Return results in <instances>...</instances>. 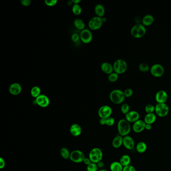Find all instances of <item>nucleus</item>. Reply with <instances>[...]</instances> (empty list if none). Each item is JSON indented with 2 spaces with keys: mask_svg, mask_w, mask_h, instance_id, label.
Listing matches in <instances>:
<instances>
[{
  "mask_svg": "<svg viewBox=\"0 0 171 171\" xmlns=\"http://www.w3.org/2000/svg\"><path fill=\"white\" fill-rule=\"evenodd\" d=\"M132 130L130 124L125 119H121L117 124V130L119 135L122 137L128 136Z\"/></svg>",
  "mask_w": 171,
  "mask_h": 171,
  "instance_id": "obj_1",
  "label": "nucleus"
},
{
  "mask_svg": "<svg viewBox=\"0 0 171 171\" xmlns=\"http://www.w3.org/2000/svg\"><path fill=\"white\" fill-rule=\"evenodd\" d=\"M109 98L113 103L119 105L122 103L125 99L124 91L119 89H115L111 92Z\"/></svg>",
  "mask_w": 171,
  "mask_h": 171,
  "instance_id": "obj_2",
  "label": "nucleus"
},
{
  "mask_svg": "<svg viewBox=\"0 0 171 171\" xmlns=\"http://www.w3.org/2000/svg\"><path fill=\"white\" fill-rule=\"evenodd\" d=\"M130 33L134 38H142L146 34V27L143 24H136L132 28Z\"/></svg>",
  "mask_w": 171,
  "mask_h": 171,
  "instance_id": "obj_3",
  "label": "nucleus"
},
{
  "mask_svg": "<svg viewBox=\"0 0 171 171\" xmlns=\"http://www.w3.org/2000/svg\"><path fill=\"white\" fill-rule=\"evenodd\" d=\"M114 72L118 74H122L127 71L128 64L125 60L123 59H117L113 64Z\"/></svg>",
  "mask_w": 171,
  "mask_h": 171,
  "instance_id": "obj_4",
  "label": "nucleus"
},
{
  "mask_svg": "<svg viewBox=\"0 0 171 171\" xmlns=\"http://www.w3.org/2000/svg\"><path fill=\"white\" fill-rule=\"evenodd\" d=\"M103 158V153L101 149L98 147H95L90 150L89 154V158L92 163L97 164L102 161Z\"/></svg>",
  "mask_w": 171,
  "mask_h": 171,
  "instance_id": "obj_5",
  "label": "nucleus"
},
{
  "mask_svg": "<svg viewBox=\"0 0 171 171\" xmlns=\"http://www.w3.org/2000/svg\"><path fill=\"white\" fill-rule=\"evenodd\" d=\"M155 113L159 117H165L169 113V108L166 103H157L155 106Z\"/></svg>",
  "mask_w": 171,
  "mask_h": 171,
  "instance_id": "obj_6",
  "label": "nucleus"
},
{
  "mask_svg": "<svg viewBox=\"0 0 171 171\" xmlns=\"http://www.w3.org/2000/svg\"><path fill=\"white\" fill-rule=\"evenodd\" d=\"M86 158V156L84 154L81 150H74L71 152L70 160L71 161L75 163H80L81 162H83L84 159Z\"/></svg>",
  "mask_w": 171,
  "mask_h": 171,
  "instance_id": "obj_7",
  "label": "nucleus"
},
{
  "mask_svg": "<svg viewBox=\"0 0 171 171\" xmlns=\"http://www.w3.org/2000/svg\"><path fill=\"white\" fill-rule=\"evenodd\" d=\"M103 21L102 18L94 17L90 19L88 23L89 28L92 30H98L102 27Z\"/></svg>",
  "mask_w": 171,
  "mask_h": 171,
  "instance_id": "obj_8",
  "label": "nucleus"
},
{
  "mask_svg": "<svg viewBox=\"0 0 171 171\" xmlns=\"http://www.w3.org/2000/svg\"><path fill=\"white\" fill-rule=\"evenodd\" d=\"M150 73L155 77H160L163 75L165 72L164 67L159 64H155L151 67Z\"/></svg>",
  "mask_w": 171,
  "mask_h": 171,
  "instance_id": "obj_9",
  "label": "nucleus"
},
{
  "mask_svg": "<svg viewBox=\"0 0 171 171\" xmlns=\"http://www.w3.org/2000/svg\"><path fill=\"white\" fill-rule=\"evenodd\" d=\"M113 113L111 108L108 105H103L98 110V114L100 119H106L111 116Z\"/></svg>",
  "mask_w": 171,
  "mask_h": 171,
  "instance_id": "obj_10",
  "label": "nucleus"
},
{
  "mask_svg": "<svg viewBox=\"0 0 171 171\" xmlns=\"http://www.w3.org/2000/svg\"><path fill=\"white\" fill-rule=\"evenodd\" d=\"M80 39L84 43H90L92 39V34L90 30L88 29H84L80 33Z\"/></svg>",
  "mask_w": 171,
  "mask_h": 171,
  "instance_id": "obj_11",
  "label": "nucleus"
},
{
  "mask_svg": "<svg viewBox=\"0 0 171 171\" xmlns=\"http://www.w3.org/2000/svg\"><path fill=\"white\" fill-rule=\"evenodd\" d=\"M123 146L128 150H132L135 147V142L133 138L130 136L123 137Z\"/></svg>",
  "mask_w": 171,
  "mask_h": 171,
  "instance_id": "obj_12",
  "label": "nucleus"
},
{
  "mask_svg": "<svg viewBox=\"0 0 171 171\" xmlns=\"http://www.w3.org/2000/svg\"><path fill=\"white\" fill-rule=\"evenodd\" d=\"M36 102L40 107L46 108L50 104V100L46 95L41 94L36 98Z\"/></svg>",
  "mask_w": 171,
  "mask_h": 171,
  "instance_id": "obj_13",
  "label": "nucleus"
},
{
  "mask_svg": "<svg viewBox=\"0 0 171 171\" xmlns=\"http://www.w3.org/2000/svg\"><path fill=\"white\" fill-rule=\"evenodd\" d=\"M146 125V122H144V120L139 119L133 123L132 128L136 133H141L145 130Z\"/></svg>",
  "mask_w": 171,
  "mask_h": 171,
  "instance_id": "obj_14",
  "label": "nucleus"
},
{
  "mask_svg": "<svg viewBox=\"0 0 171 171\" xmlns=\"http://www.w3.org/2000/svg\"><path fill=\"white\" fill-rule=\"evenodd\" d=\"M125 116V119L130 123H135L136 121L139 120L140 115L138 111H131Z\"/></svg>",
  "mask_w": 171,
  "mask_h": 171,
  "instance_id": "obj_15",
  "label": "nucleus"
},
{
  "mask_svg": "<svg viewBox=\"0 0 171 171\" xmlns=\"http://www.w3.org/2000/svg\"><path fill=\"white\" fill-rule=\"evenodd\" d=\"M168 97V94L164 90H160L156 94V100L158 103H166Z\"/></svg>",
  "mask_w": 171,
  "mask_h": 171,
  "instance_id": "obj_16",
  "label": "nucleus"
},
{
  "mask_svg": "<svg viewBox=\"0 0 171 171\" xmlns=\"http://www.w3.org/2000/svg\"><path fill=\"white\" fill-rule=\"evenodd\" d=\"M22 91V86L18 83H14L10 86L9 92L12 95H18Z\"/></svg>",
  "mask_w": 171,
  "mask_h": 171,
  "instance_id": "obj_17",
  "label": "nucleus"
},
{
  "mask_svg": "<svg viewBox=\"0 0 171 171\" xmlns=\"http://www.w3.org/2000/svg\"><path fill=\"white\" fill-rule=\"evenodd\" d=\"M70 133L73 136H79L82 133V128L81 126L78 124H73L70 128Z\"/></svg>",
  "mask_w": 171,
  "mask_h": 171,
  "instance_id": "obj_18",
  "label": "nucleus"
},
{
  "mask_svg": "<svg viewBox=\"0 0 171 171\" xmlns=\"http://www.w3.org/2000/svg\"><path fill=\"white\" fill-rule=\"evenodd\" d=\"M113 147L116 149H118L123 145V137L118 135L114 137L112 142Z\"/></svg>",
  "mask_w": 171,
  "mask_h": 171,
  "instance_id": "obj_19",
  "label": "nucleus"
},
{
  "mask_svg": "<svg viewBox=\"0 0 171 171\" xmlns=\"http://www.w3.org/2000/svg\"><path fill=\"white\" fill-rule=\"evenodd\" d=\"M101 69L102 71L105 73L107 74H110L113 73L114 70L113 65H111V64L108 62H104L101 65Z\"/></svg>",
  "mask_w": 171,
  "mask_h": 171,
  "instance_id": "obj_20",
  "label": "nucleus"
},
{
  "mask_svg": "<svg viewBox=\"0 0 171 171\" xmlns=\"http://www.w3.org/2000/svg\"><path fill=\"white\" fill-rule=\"evenodd\" d=\"M157 119V116L154 113L152 114H147L144 118V122L146 124L152 125L155 122Z\"/></svg>",
  "mask_w": 171,
  "mask_h": 171,
  "instance_id": "obj_21",
  "label": "nucleus"
},
{
  "mask_svg": "<svg viewBox=\"0 0 171 171\" xmlns=\"http://www.w3.org/2000/svg\"><path fill=\"white\" fill-rule=\"evenodd\" d=\"M154 18L151 15H147L144 16L142 20V23L144 26H149L154 23Z\"/></svg>",
  "mask_w": 171,
  "mask_h": 171,
  "instance_id": "obj_22",
  "label": "nucleus"
},
{
  "mask_svg": "<svg viewBox=\"0 0 171 171\" xmlns=\"http://www.w3.org/2000/svg\"><path fill=\"white\" fill-rule=\"evenodd\" d=\"M94 12L95 14L97 17L102 18L104 16L105 14V9L102 4H97L96 5L94 8Z\"/></svg>",
  "mask_w": 171,
  "mask_h": 171,
  "instance_id": "obj_23",
  "label": "nucleus"
},
{
  "mask_svg": "<svg viewBox=\"0 0 171 171\" xmlns=\"http://www.w3.org/2000/svg\"><path fill=\"white\" fill-rule=\"evenodd\" d=\"M147 144L144 142H139L136 146V150L139 153L143 154L147 150Z\"/></svg>",
  "mask_w": 171,
  "mask_h": 171,
  "instance_id": "obj_24",
  "label": "nucleus"
},
{
  "mask_svg": "<svg viewBox=\"0 0 171 171\" xmlns=\"http://www.w3.org/2000/svg\"><path fill=\"white\" fill-rule=\"evenodd\" d=\"M124 167L120 162L114 161L111 163L110 165V170L111 171H122Z\"/></svg>",
  "mask_w": 171,
  "mask_h": 171,
  "instance_id": "obj_25",
  "label": "nucleus"
},
{
  "mask_svg": "<svg viewBox=\"0 0 171 171\" xmlns=\"http://www.w3.org/2000/svg\"><path fill=\"white\" fill-rule=\"evenodd\" d=\"M119 162L122 165V166H127L130 165V162H131V158L130 156L128 155H124L120 158Z\"/></svg>",
  "mask_w": 171,
  "mask_h": 171,
  "instance_id": "obj_26",
  "label": "nucleus"
},
{
  "mask_svg": "<svg viewBox=\"0 0 171 171\" xmlns=\"http://www.w3.org/2000/svg\"><path fill=\"white\" fill-rule=\"evenodd\" d=\"M75 27L79 30H84L85 28V23L83 20L80 19H76L74 21Z\"/></svg>",
  "mask_w": 171,
  "mask_h": 171,
  "instance_id": "obj_27",
  "label": "nucleus"
},
{
  "mask_svg": "<svg viewBox=\"0 0 171 171\" xmlns=\"http://www.w3.org/2000/svg\"><path fill=\"white\" fill-rule=\"evenodd\" d=\"M41 90L39 87L38 86H34L32 87L31 90V94L32 97L36 98L37 97H39L40 95H41Z\"/></svg>",
  "mask_w": 171,
  "mask_h": 171,
  "instance_id": "obj_28",
  "label": "nucleus"
},
{
  "mask_svg": "<svg viewBox=\"0 0 171 171\" xmlns=\"http://www.w3.org/2000/svg\"><path fill=\"white\" fill-rule=\"evenodd\" d=\"M71 153H70L69 150L66 147H62L60 150V155L65 160L70 158Z\"/></svg>",
  "mask_w": 171,
  "mask_h": 171,
  "instance_id": "obj_29",
  "label": "nucleus"
},
{
  "mask_svg": "<svg viewBox=\"0 0 171 171\" xmlns=\"http://www.w3.org/2000/svg\"><path fill=\"white\" fill-rule=\"evenodd\" d=\"M72 10L73 14L76 15H79L81 14L82 12V9L79 4H74L73 5Z\"/></svg>",
  "mask_w": 171,
  "mask_h": 171,
  "instance_id": "obj_30",
  "label": "nucleus"
},
{
  "mask_svg": "<svg viewBox=\"0 0 171 171\" xmlns=\"http://www.w3.org/2000/svg\"><path fill=\"white\" fill-rule=\"evenodd\" d=\"M119 79V74L116 72H113L110 74L108 77V79L111 83H114L117 81V79Z\"/></svg>",
  "mask_w": 171,
  "mask_h": 171,
  "instance_id": "obj_31",
  "label": "nucleus"
},
{
  "mask_svg": "<svg viewBox=\"0 0 171 171\" xmlns=\"http://www.w3.org/2000/svg\"><path fill=\"white\" fill-rule=\"evenodd\" d=\"M144 110L147 114H152L155 112V106L154 105L149 104L145 106Z\"/></svg>",
  "mask_w": 171,
  "mask_h": 171,
  "instance_id": "obj_32",
  "label": "nucleus"
},
{
  "mask_svg": "<svg viewBox=\"0 0 171 171\" xmlns=\"http://www.w3.org/2000/svg\"><path fill=\"white\" fill-rule=\"evenodd\" d=\"M139 68V70L142 72H147L150 70L149 65H147V64L144 63L140 64Z\"/></svg>",
  "mask_w": 171,
  "mask_h": 171,
  "instance_id": "obj_33",
  "label": "nucleus"
},
{
  "mask_svg": "<svg viewBox=\"0 0 171 171\" xmlns=\"http://www.w3.org/2000/svg\"><path fill=\"white\" fill-rule=\"evenodd\" d=\"M121 111L123 114H126L130 111V107L127 103H124L121 106Z\"/></svg>",
  "mask_w": 171,
  "mask_h": 171,
  "instance_id": "obj_34",
  "label": "nucleus"
},
{
  "mask_svg": "<svg viewBox=\"0 0 171 171\" xmlns=\"http://www.w3.org/2000/svg\"><path fill=\"white\" fill-rule=\"evenodd\" d=\"M98 166L97 164L91 163L89 165L87 166V171H97Z\"/></svg>",
  "mask_w": 171,
  "mask_h": 171,
  "instance_id": "obj_35",
  "label": "nucleus"
},
{
  "mask_svg": "<svg viewBox=\"0 0 171 171\" xmlns=\"http://www.w3.org/2000/svg\"><path fill=\"white\" fill-rule=\"evenodd\" d=\"M115 123V119L113 117H109L106 119V125L109 127L113 126Z\"/></svg>",
  "mask_w": 171,
  "mask_h": 171,
  "instance_id": "obj_36",
  "label": "nucleus"
},
{
  "mask_svg": "<svg viewBox=\"0 0 171 171\" xmlns=\"http://www.w3.org/2000/svg\"><path fill=\"white\" fill-rule=\"evenodd\" d=\"M133 90L130 88L126 89L124 91V95L125 96V97H128V98L132 97L133 94Z\"/></svg>",
  "mask_w": 171,
  "mask_h": 171,
  "instance_id": "obj_37",
  "label": "nucleus"
},
{
  "mask_svg": "<svg viewBox=\"0 0 171 171\" xmlns=\"http://www.w3.org/2000/svg\"><path fill=\"white\" fill-rule=\"evenodd\" d=\"M57 0H45V3L48 6H54L57 4Z\"/></svg>",
  "mask_w": 171,
  "mask_h": 171,
  "instance_id": "obj_38",
  "label": "nucleus"
},
{
  "mask_svg": "<svg viewBox=\"0 0 171 171\" xmlns=\"http://www.w3.org/2000/svg\"><path fill=\"white\" fill-rule=\"evenodd\" d=\"M122 171H136L135 167L130 165L124 167Z\"/></svg>",
  "mask_w": 171,
  "mask_h": 171,
  "instance_id": "obj_39",
  "label": "nucleus"
},
{
  "mask_svg": "<svg viewBox=\"0 0 171 171\" xmlns=\"http://www.w3.org/2000/svg\"><path fill=\"white\" fill-rule=\"evenodd\" d=\"M79 38H80V36L78 34L74 33L72 35L71 39L74 42H77L78 41Z\"/></svg>",
  "mask_w": 171,
  "mask_h": 171,
  "instance_id": "obj_40",
  "label": "nucleus"
},
{
  "mask_svg": "<svg viewBox=\"0 0 171 171\" xmlns=\"http://www.w3.org/2000/svg\"><path fill=\"white\" fill-rule=\"evenodd\" d=\"M31 1L30 0H21V3L24 6H28L31 4Z\"/></svg>",
  "mask_w": 171,
  "mask_h": 171,
  "instance_id": "obj_41",
  "label": "nucleus"
},
{
  "mask_svg": "<svg viewBox=\"0 0 171 171\" xmlns=\"http://www.w3.org/2000/svg\"><path fill=\"white\" fill-rule=\"evenodd\" d=\"M5 165H6V163H5V160H4L2 158H0V169H2L4 168Z\"/></svg>",
  "mask_w": 171,
  "mask_h": 171,
  "instance_id": "obj_42",
  "label": "nucleus"
},
{
  "mask_svg": "<svg viewBox=\"0 0 171 171\" xmlns=\"http://www.w3.org/2000/svg\"><path fill=\"white\" fill-rule=\"evenodd\" d=\"M83 162H84V163L86 165H87V166H88V165H89V164H90L91 163H92V162H91V161L90 160V158H89V157L88 158H86L85 159H84Z\"/></svg>",
  "mask_w": 171,
  "mask_h": 171,
  "instance_id": "obj_43",
  "label": "nucleus"
},
{
  "mask_svg": "<svg viewBox=\"0 0 171 171\" xmlns=\"http://www.w3.org/2000/svg\"><path fill=\"white\" fill-rule=\"evenodd\" d=\"M100 122L101 125H106V119H100Z\"/></svg>",
  "mask_w": 171,
  "mask_h": 171,
  "instance_id": "obj_44",
  "label": "nucleus"
},
{
  "mask_svg": "<svg viewBox=\"0 0 171 171\" xmlns=\"http://www.w3.org/2000/svg\"><path fill=\"white\" fill-rule=\"evenodd\" d=\"M152 128V125H150V124H146V127H145V130H151Z\"/></svg>",
  "mask_w": 171,
  "mask_h": 171,
  "instance_id": "obj_45",
  "label": "nucleus"
},
{
  "mask_svg": "<svg viewBox=\"0 0 171 171\" xmlns=\"http://www.w3.org/2000/svg\"><path fill=\"white\" fill-rule=\"evenodd\" d=\"M97 165L98 166V168H103V166H104V163L102 161H100V162H98V163L97 164Z\"/></svg>",
  "mask_w": 171,
  "mask_h": 171,
  "instance_id": "obj_46",
  "label": "nucleus"
},
{
  "mask_svg": "<svg viewBox=\"0 0 171 171\" xmlns=\"http://www.w3.org/2000/svg\"><path fill=\"white\" fill-rule=\"evenodd\" d=\"M81 2L80 0H73L72 1V2L73 3H74V4H79V3Z\"/></svg>",
  "mask_w": 171,
  "mask_h": 171,
  "instance_id": "obj_47",
  "label": "nucleus"
},
{
  "mask_svg": "<svg viewBox=\"0 0 171 171\" xmlns=\"http://www.w3.org/2000/svg\"><path fill=\"white\" fill-rule=\"evenodd\" d=\"M102 21H103V22H105V21H106V18H102Z\"/></svg>",
  "mask_w": 171,
  "mask_h": 171,
  "instance_id": "obj_48",
  "label": "nucleus"
},
{
  "mask_svg": "<svg viewBox=\"0 0 171 171\" xmlns=\"http://www.w3.org/2000/svg\"><path fill=\"white\" fill-rule=\"evenodd\" d=\"M99 171H108V170H100Z\"/></svg>",
  "mask_w": 171,
  "mask_h": 171,
  "instance_id": "obj_49",
  "label": "nucleus"
}]
</instances>
